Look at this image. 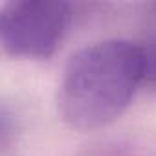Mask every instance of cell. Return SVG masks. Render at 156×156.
Segmentation results:
<instances>
[{
	"instance_id": "cell-1",
	"label": "cell",
	"mask_w": 156,
	"mask_h": 156,
	"mask_svg": "<svg viewBox=\"0 0 156 156\" xmlns=\"http://www.w3.org/2000/svg\"><path fill=\"white\" fill-rule=\"evenodd\" d=\"M143 79L141 46L103 41L73 53L59 85L62 119L77 130H98L116 121Z\"/></svg>"
},
{
	"instance_id": "cell-2",
	"label": "cell",
	"mask_w": 156,
	"mask_h": 156,
	"mask_svg": "<svg viewBox=\"0 0 156 156\" xmlns=\"http://www.w3.org/2000/svg\"><path fill=\"white\" fill-rule=\"evenodd\" d=\"M70 6L61 0H15L0 11V42L13 57L46 59L61 42Z\"/></svg>"
},
{
	"instance_id": "cell-3",
	"label": "cell",
	"mask_w": 156,
	"mask_h": 156,
	"mask_svg": "<svg viewBox=\"0 0 156 156\" xmlns=\"http://www.w3.org/2000/svg\"><path fill=\"white\" fill-rule=\"evenodd\" d=\"M141 55H143V79L147 87L156 90V42L141 44Z\"/></svg>"
}]
</instances>
